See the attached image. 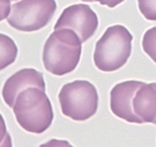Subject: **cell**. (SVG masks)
<instances>
[{"label":"cell","instance_id":"obj_8","mask_svg":"<svg viewBox=\"0 0 156 147\" xmlns=\"http://www.w3.org/2000/svg\"><path fill=\"white\" fill-rule=\"evenodd\" d=\"M31 87H36L45 91V82L42 73L34 68H23L9 77L2 88L4 102L13 108L16 97L20 92Z\"/></svg>","mask_w":156,"mask_h":147},{"label":"cell","instance_id":"obj_2","mask_svg":"<svg viewBox=\"0 0 156 147\" xmlns=\"http://www.w3.org/2000/svg\"><path fill=\"white\" fill-rule=\"evenodd\" d=\"M16 121L27 132L41 134L48 130L54 120L51 103L45 91L36 87L22 91L13 106Z\"/></svg>","mask_w":156,"mask_h":147},{"label":"cell","instance_id":"obj_13","mask_svg":"<svg viewBox=\"0 0 156 147\" xmlns=\"http://www.w3.org/2000/svg\"><path fill=\"white\" fill-rule=\"evenodd\" d=\"M0 146H12V139L7 132L3 117L0 113Z\"/></svg>","mask_w":156,"mask_h":147},{"label":"cell","instance_id":"obj_14","mask_svg":"<svg viewBox=\"0 0 156 147\" xmlns=\"http://www.w3.org/2000/svg\"><path fill=\"white\" fill-rule=\"evenodd\" d=\"M12 0H0V22L9 17L11 12Z\"/></svg>","mask_w":156,"mask_h":147},{"label":"cell","instance_id":"obj_5","mask_svg":"<svg viewBox=\"0 0 156 147\" xmlns=\"http://www.w3.org/2000/svg\"><path fill=\"white\" fill-rule=\"evenodd\" d=\"M56 10L55 0H21L12 5L7 22L18 31H37L51 22Z\"/></svg>","mask_w":156,"mask_h":147},{"label":"cell","instance_id":"obj_6","mask_svg":"<svg viewBox=\"0 0 156 147\" xmlns=\"http://www.w3.org/2000/svg\"><path fill=\"white\" fill-rule=\"evenodd\" d=\"M97 14L86 4H75L63 10L54 29L70 28L78 34L82 43L92 37L98 28Z\"/></svg>","mask_w":156,"mask_h":147},{"label":"cell","instance_id":"obj_11","mask_svg":"<svg viewBox=\"0 0 156 147\" xmlns=\"http://www.w3.org/2000/svg\"><path fill=\"white\" fill-rule=\"evenodd\" d=\"M142 45L145 53L156 64V27L145 31L142 38Z\"/></svg>","mask_w":156,"mask_h":147},{"label":"cell","instance_id":"obj_7","mask_svg":"<svg viewBox=\"0 0 156 147\" xmlns=\"http://www.w3.org/2000/svg\"><path fill=\"white\" fill-rule=\"evenodd\" d=\"M145 84L139 81H126L117 84L110 91V109L115 116L131 124H141L135 114L133 101L139 88Z\"/></svg>","mask_w":156,"mask_h":147},{"label":"cell","instance_id":"obj_9","mask_svg":"<svg viewBox=\"0 0 156 147\" xmlns=\"http://www.w3.org/2000/svg\"><path fill=\"white\" fill-rule=\"evenodd\" d=\"M134 113L142 124H156V83H145L135 94Z\"/></svg>","mask_w":156,"mask_h":147},{"label":"cell","instance_id":"obj_4","mask_svg":"<svg viewBox=\"0 0 156 147\" xmlns=\"http://www.w3.org/2000/svg\"><path fill=\"white\" fill-rule=\"evenodd\" d=\"M64 116L75 121H85L96 114L99 96L95 86L88 81L76 80L62 87L58 94Z\"/></svg>","mask_w":156,"mask_h":147},{"label":"cell","instance_id":"obj_3","mask_svg":"<svg viewBox=\"0 0 156 147\" xmlns=\"http://www.w3.org/2000/svg\"><path fill=\"white\" fill-rule=\"evenodd\" d=\"M133 36L123 25L109 27L96 43L95 66L101 71L112 72L122 68L132 53Z\"/></svg>","mask_w":156,"mask_h":147},{"label":"cell","instance_id":"obj_10","mask_svg":"<svg viewBox=\"0 0 156 147\" xmlns=\"http://www.w3.org/2000/svg\"><path fill=\"white\" fill-rule=\"evenodd\" d=\"M17 56L18 47L12 38L0 33V70L13 64Z\"/></svg>","mask_w":156,"mask_h":147},{"label":"cell","instance_id":"obj_16","mask_svg":"<svg viewBox=\"0 0 156 147\" xmlns=\"http://www.w3.org/2000/svg\"><path fill=\"white\" fill-rule=\"evenodd\" d=\"M13 1H17V0H12V2H13Z\"/></svg>","mask_w":156,"mask_h":147},{"label":"cell","instance_id":"obj_15","mask_svg":"<svg viewBox=\"0 0 156 147\" xmlns=\"http://www.w3.org/2000/svg\"><path fill=\"white\" fill-rule=\"evenodd\" d=\"M81 1L86 2H97L102 5H106L109 8H114L116 5H119L122 2H124L125 0H81Z\"/></svg>","mask_w":156,"mask_h":147},{"label":"cell","instance_id":"obj_1","mask_svg":"<svg viewBox=\"0 0 156 147\" xmlns=\"http://www.w3.org/2000/svg\"><path fill=\"white\" fill-rule=\"evenodd\" d=\"M81 40L70 28L55 30L44 45L43 63L47 71L63 76L75 70L82 53Z\"/></svg>","mask_w":156,"mask_h":147},{"label":"cell","instance_id":"obj_12","mask_svg":"<svg viewBox=\"0 0 156 147\" xmlns=\"http://www.w3.org/2000/svg\"><path fill=\"white\" fill-rule=\"evenodd\" d=\"M138 6L147 20L156 21V0H138Z\"/></svg>","mask_w":156,"mask_h":147}]
</instances>
